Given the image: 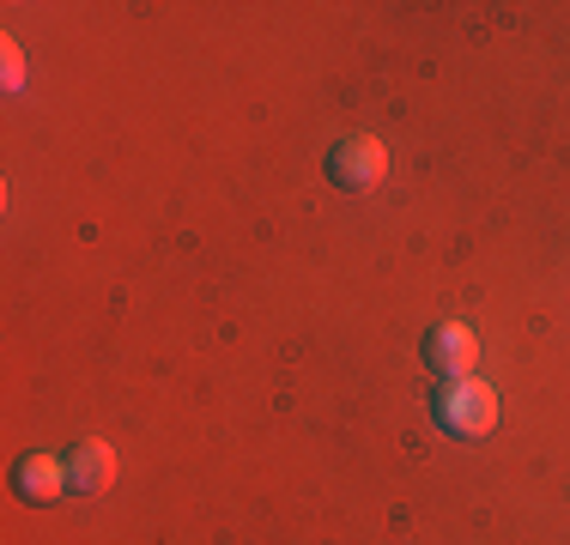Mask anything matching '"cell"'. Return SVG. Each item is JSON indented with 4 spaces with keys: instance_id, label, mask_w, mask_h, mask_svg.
Here are the masks:
<instances>
[{
    "instance_id": "277c9868",
    "label": "cell",
    "mask_w": 570,
    "mask_h": 545,
    "mask_svg": "<svg viewBox=\"0 0 570 545\" xmlns=\"http://www.w3.org/2000/svg\"><path fill=\"white\" fill-rule=\"evenodd\" d=\"M110 485H116V448L98 443V436L73 443V455H67V490L73 497H104Z\"/></svg>"
},
{
    "instance_id": "5b68a950",
    "label": "cell",
    "mask_w": 570,
    "mask_h": 545,
    "mask_svg": "<svg viewBox=\"0 0 570 545\" xmlns=\"http://www.w3.org/2000/svg\"><path fill=\"white\" fill-rule=\"evenodd\" d=\"M12 490L24 503H61L67 497V460H49V455H24L12 467Z\"/></svg>"
},
{
    "instance_id": "3957f363",
    "label": "cell",
    "mask_w": 570,
    "mask_h": 545,
    "mask_svg": "<svg viewBox=\"0 0 570 545\" xmlns=\"http://www.w3.org/2000/svg\"><path fill=\"white\" fill-rule=\"evenodd\" d=\"M425 364L438 370L443 382H455V376H473V364H480V339H473V327L468 321H438V327H425Z\"/></svg>"
},
{
    "instance_id": "6da1fadb",
    "label": "cell",
    "mask_w": 570,
    "mask_h": 545,
    "mask_svg": "<svg viewBox=\"0 0 570 545\" xmlns=\"http://www.w3.org/2000/svg\"><path fill=\"white\" fill-rule=\"evenodd\" d=\"M431 418H438L443 436L473 443V436H485L498 425V394L485 388L480 376H455V382H443V388L431 394Z\"/></svg>"
},
{
    "instance_id": "7a4b0ae2",
    "label": "cell",
    "mask_w": 570,
    "mask_h": 545,
    "mask_svg": "<svg viewBox=\"0 0 570 545\" xmlns=\"http://www.w3.org/2000/svg\"><path fill=\"white\" fill-rule=\"evenodd\" d=\"M322 170H328V182L341 188V195H371L389 176V146L376 140V133H346V140L322 158Z\"/></svg>"
}]
</instances>
